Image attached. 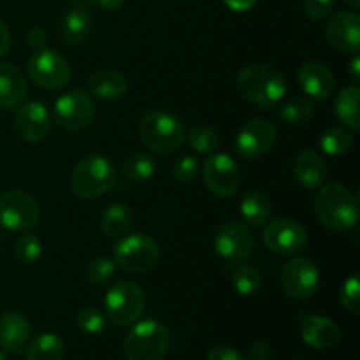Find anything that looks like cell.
<instances>
[{
  "mask_svg": "<svg viewBox=\"0 0 360 360\" xmlns=\"http://www.w3.org/2000/svg\"><path fill=\"white\" fill-rule=\"evenodd\" d=\"M238 90L243 97L262 109L280 104L287 94L285 76L267 63H250L238 74Z\"/></svg>",
  "mask_w": 360,
  "mask_h": 360,
  "instance_id": "cell-1",
  "label": "cell"
},
{
  "mask_svg": "<svg viewBox=\"0 0 360 360\" xmlns=\"http://www.w3.org/2000/svg\"><path fill=\"white\" fill-rule=\"evenodd\" d=\"M315 213L330 231H348L359 221V202L350 188L340 183H329L316 193Z\"/></svg>",
  "mask_w": 360,
  "mask_h": 360,
  "instance_id": "cell-2",
  "label": "cell"
},
{
  "mask_svg": "<svg viewBox=\"0 0 360 360\" xmlns=\"http://www.w3.org/2000/svg\"><path fill=\"white\" fill-rule=\"evenodd\" d=\"M118 171L111 158L91 155L83 158L70 176V188L81 199H95L116 185Z\"/></svg>",
  "mask_w": 360,
  "mask_h": 360,
  "instance_id": "cell-3",
  "label": "cell"
},
{
  "mask_svg": "<svg viewBox=\"0 0 360 360\" xmlns=\"http://www.w3.org/2000/svg\"><path fill=\"white\" fill-rule=\"evenodd\" d=\"M139 136L151 151L169 155L181 148L185 141V125L172 112L155 109L141 120Z\"/></svg>",
  "mask_w": 360,
  "mask_h": 360,
  "instance_id": "cell-4",
  "label": "cell"
},
{
  "mask_svg": "<svg viewBox=\"0 0 360 360\" xmlns=\"http://www.w3.org/2000/svg\"><path fill=\"white\" fill-rule=\"evenodd\" d=\"M171 345L169 330L157 320H143L127 334L123 352L127 360H164Z\"/></svg>",
  "mask_w": 360,
  "mask_h": 360,
  "instance_id": "cell-5",
  "label": "cell"
},
{
  "mask_svg": "<svg viewBox=\"0 0 360 360\" xmlns=\"http://www.w3.org/2000/svg\"><path fill=\"white\" fill-rule=\"evenodd\" d=\"M105 319L112 326L125 327L137 322L146 308V297L137 285L122 281L109 288L104 297Z\"/></svg>",
  "mask_w": 360,
  "mask_h": 360,
  "instance_id": "cell-6",
  "label": "cell"
},
{
  "mask_svg": "<svg viewBox=\"0 0 360 360\" xmlns=\"http://www.w3.org/2000/svg\"><path fill=\"white\" fill-rule=\"evenodd\" d=\"M160 250L146 234L123 236L115 246V262L127 273H146L158 262Z\"/></svg>",
  "mask_w": 360,
  "mask_h": 360,
  "instance_id": "cell-7",
  "label": "cell"
},
{
  "mask_svg": "<svg viewBox=\"0 0 360 360\" xmlns=\"http://www.w3.org/2000/svg\"><path fill=\"white\" fill-rule=\"evenodd\" d=\"M39 206L32 195L11 190L0 195V227L13 232H27L37 225Z\"/></svg>",
  "mask_w": 360,
  "mask_h": 360,
  "instance_id": "cell-8",
  "label": "cell"
},
{
  "mask_svg": "<svg viewBox=\"0 0 360 360\" xmlns=\"http://www.w3.org/2000/svg\"><path fill=\"white\" fill-rule=\"evenodd\" d=\"M28 74L39 86L60 90L70 81V65L55 49H35L28 60Z\"/></svg>",
  "mask_w": 360,
  "mask_h": 360,
  "instance_id": "cell-9",
  "label": "cell"
},
{
  "mask_svg": "<svg viewBox=\"0 0 360 360\" xmlns=\"http://www.w3.org/2000/svg\"><path fill=\"white\" fill-rule=\"evenodd\" d=\"M95 115V105L91 101L90 94L84 90H69L60 95L53 108V116H55L56 125L62 129L76 132V130L84 129L90 125Z\"/></svg>",
  "mask_w": 360,
  "mask_h": 360,
  "instance_id": "cell-10",
  "label": "cell"
},
{
  "mask_svg": "<svg viewBox=\"0 0 360 360\" xmlns=\"http://www.w3.org/2000/svg\"><path fill=\"white\" fill-rule=\"evenodd\" d=\"M281 285L288 297L304 301L316 294L320 288V271L306 257H295L283 266Z\"/></svg>",
  "mask_w": 360,
  "mask_h": 360,
  "instance_id": "cell-11",
  "label": "cell"
},
{
  "mask_svg": "<svg viewBox=\"0 0 360 360\" xmlns=\"http://www.w3.org/2000/svg\"><path fill=\"white\" fill-rule=\"evenodd\" d=\"M276 141V129L266 118H253L245 123L236 137V151L246 160H255L273 148Z\"/></svg>",
  "mask_w": 360,
  "mask_h": 360,
  "instance_id": "cell-12",
  "label": "cell"
},
{
  "mask_svg": "<svg viewBox=\"0 0 360 360\" xmlns=\"http://www.w3.org/2000/svg\"><path fill=\"white\" fill-rule=\"evenodd\" d=\"M214 250L227 262H243L253 250L252 231L241 221H225L217 232Z\"/></svg>",
  "mask_w": 360,
  "mask_h": 360,
  "instance_id": "cell-13",
  "label": "cell"
},
{
  "mask_svg": "<svg viewBox=\"0 0 360 360\" xmlns=\"http://www.w3.org/2000/svg\"><path fill=\"white\" fill-rule=\"evenodd\" d=\"M204 181L214 195L231 197L241 185V171L234 158L225 153H218L206 160Z\"/></svg>",
  "mask_w": 360,
  "mask_h": 360,
  "instance_id": "cell-14",
  "label": "cell"
},
{
  "mask_svg": "<svg viewBox=\"0 0 360 360\" xmlns=\"http://www.w3.org/2000/svg\"><path fill=\"white\" fill-rule=\"evenodd\" d=\"M264 243L267 248L280 255L301 252L308 243V234L295 221L287 218H276L264 231Z\"/></svg>",
  "mask_w": 360,
  "mask_h": 360,
  "instance_id": "cell-15",
  "label": "cell"
},
{
  "mask_svg": "<svg viewBox=\"0 0 360 360\" xmlns=\"http://www.w3.org/2000/svg\"><path fill=\"white\" fill-rule=\"evenodd\" d=\"M14 127L20 137L28 143H41L48 137L51 129V120L44 104L41 102H27L20 105L14 116Z\"/></svg>",
  "mask_w": 360,
  "mask_h": 360,
  "instance_id": "cell-16",
  "label": "cell"
},
{
  "mask_svg": "<svg viewBox=\"0 0 360 360\" xmlns=\"http://www.w3.org/2000/svg\"><path fill=\"white\" fill-rule=\"evenodd\" d=\"M327 41L341 53L357 55L360 48V18L355 13H338L327 23Z\"/></svg>",
  "mask_w": 360,
  "mask_h": 360,
  "instance_id": "cell-17",
  "label": "cell"
},
{
  "mask_svg": "<svg viewBox=\"0 0 360 360\" xmlns=\"http://www.w3.org/2000/svg\"><path fill=\"white\" fill-rule=\"evenodd\" d=\"M30 322L21 313L9 311L0 316V348L4 352L21 354L30 341Z\"/></svg>",
  "mask_w": 360,
  "mask_h": 360,
  "instance_id": "cell-18",
  "label": "cell"
},
{
  "mask_svg": "<svg viewBox=\"0 0 360 360\" xmlns=\"http://www.w3.org/2000/svg\"><path fill=\"white\" fill-rule=\"evenodd\" d=\"M301 336L309 347L327 350L336 347L341 338V330L338 323L327 316H306L301 323Z\"/></svg>",
  "mask_w": 360,
  "mask_h": 360,
  "instance_id": "cell-19",
  "label": "cell"
},
{
  "mask_svg": "<svg viewBox=\"0 0 360 360\" xmlns=\"http://www.w3.org/2000/svg\"><path fill=\"white\" fill-rule=\"evenodd\" d=\"M299 84L311 98L326 101L334 91V76L323 63L308 62L299 70Z\"/></svg>",
  "mask_w": 360,
  "mask_h": 360,
  "instance_id": "cell-20",
  "label": "cell"
},
{
  "mask_svg": "<svg viewBox=\"0 0 360 360\" xmlns=\"http://www.w3.org/2000/svg\"><path fill=\"white\" fill-rule=\"evenodd\" d=\"M294 174L304 188H319L327 178V164L315 150H304L295 158Z\"/></svg>",
  "mask_w": 360,
  "mask_h": 360,
  "instance_id": "cell-21",
  "label": "cell"
},
{
  "mask_svg": "<svg viewBox=\"0 0 360 360\" xmlns=\"http://www.w3.org/2000/svg\"><path fill=\"white\" fill-rule=\"evenodd\" d=\"M27 81L23 72L13 63H0V108L13 109L23 102Z\"/></svg>",
  "mask_w": 360,
  "mask_h": 360,
  "instance_id": "cell-22",
  "label": "cell"
},
{
  "mask_svg": "<svg viewBox=\"0 0 360 360\" xmlns=\"http://www.w3.org/2000/svg\"><path fill=\"white\" fill-rule=\"evenodd\" d=\"M90 91L95 97L102 98V101H120L125 97L127 90V79L116 70H98L94 76H90Z\"/></svg>",
  "mask_w": 360,
  "mask_h": 360,
  "instance_id": "cell-23",
  "label": "cell"
},
{
  "mask_svg": "<svg viewBox=\"0 0 360 360\" xmlns=\"http://www.w3.org/2000/svg\"><path fill=\"white\" fill-rule=\"evenodd\" d=\"M91 27H94L91 13L86 7L77 6L72 7L63 16L60 34H62V39L67 44H79V42H83L88 37V34L91 32Z\"/></svg>",
  "mask_w": 360,
  "mask_h": 360,
  "instance_id": "cell-24",
  "label": "cell"
},
{
  "mask_svg": "<svg viewBox=\"0 0 360 360\" xmlns=\"http://www.w3.org/2000/svg\"><path fill=\"white\" fill-rule=\"evenodd\" d=\"M65 354V343L60 336L44 333L27 348V360H60Z\"/></svg>",
  "mask_w": 360,
  "mask_h": 360,
  "instance_id": "cell-25",
  "label": "cell"
},
{
  "mask_svg": "<svg viewBox=\"0 0 360 360\" xmlns=\"http://www.w3.org/2000/svg\"><path fill=\"white\" fill-rule=\"evenodd\" d=\"M241 214L245 221L252 227H260L267 221L271 214V200L267 195L259 190L246 193L241 202Z\"/></svg>",
  "mask_w": 360,
  "mask_h": 360,
  "instance_id": "cell-26",
  "label": "cell"
},
{
  "mask_svg": "<svg viewBox=\"0 0 360 360\" xmlns=\"http://www.w3.org/2000/svg\"><path fill=\"white\" fill-rule=\"evenodd\" d=\"M359 98L360 90L357 86H348L341 90L336 98V115L348 129L360 130V115H359Z\"/></svg>",
  "mask_w": 360,
  "mask_h": 360,
  "instance_id": "cell-27",
  "label": "cell"
},
{
  "mask_svg": "<svg viewBox=\"0 0 360 360\" xmlns=\"http://www.w3.org/2000/svg\"><path fill=\"white\" fill-rule=\"evenodd\" d=\"M132 225V211L125 204H111L102 214V231L109 238H122Z\"/></svg>",
  "mask_w": 360,
  "mask_h": 360,
  "instance_id": "cell-28",
  "label": "cell"
},
{
  "mask_svg": "<svg viewBox=\"0 0 360 360\" xmlns=\"http://www.w3.org/2000/svg\"><path fill=\"white\" fill-rule=\"evenodd\" d=\"M155 169H157V162L151 155L148 153H136L132 157H129L125 160V164L122 165V172L127 179L130 181L143 183L148 181L151 176L155 174Z\"/></svg>",
  "mask_w": 360,
  "mask_h": 360,
  "instance_id": "cell-29",
  "label": "cell"
},
{
  "mask_svg": "<svg viewBox=\"0 0 360 360\" xmlns=\"http://www.w3.org/2000/svg\"><path fill=\"white\" fill-rule=\"evenodd\" d=\"M354 146V136L345 129H329L320 137V148L330 157H340L348 153Z\"/></svg>",
  "mask_w": 360,
  "mask_h": 360,
  "instance_id": "cell-30",
  "label": "cell"
},
{
  "mask_svg": "<svg viewBox=\"0 0 360 360\" xmlns=\"http://www.w3.org/2000/svg\"><path fill=\"white\" fill-rule=\"evenodd\" d=\"M280 118L292 125H306L313 118V105L306 98H290L280 108Z\"/></svg>",
  "mask_w": 360,
  "mask_h": 360,
  "instance_id": "cell-31",
  "label": "cell"
},
{
  "mask_svg": "<svg viewBox=\"0 0 360 360\" xmlns=\"http://www.w3.org/2000/svg\"><path fill=\"white\" fill-rule=\"evenodd\" d=\"M232 285L241 295H255L260 290L262 278L255 267L241 266L236 269L234 276H232Z\"/></svg>",
  "mask_w": 360,
  "mask_h": 360,
  "instance_id": "cell-32",
  "label": "cell"
},
{
  "mask_svg": "<svg viewBox=\"0 0 360 360\" xmlns=\"http://www.w3.org/2000/svg\"><path fill=\"white\" fill-rule=\"evenodd\" d=\"M188 139L193 150L199 151V153H211V151H214L218 148L217 130L207 125H202V123H197V125H193L190 129Z\"/></svg>",
  "mask_w": 360,
  "mask_h": 360,
  "instance_id": "cell-33",
  "label": "cell"
},
{
  "mask_svg": "<svg viewBox=\"0 0 360 360\" xmlns=\"http://www.w3.org/2000/svg\"><path fill=\"white\" fill-rule=\"evenodd\" d=\"M14 253H16V259L21 264H25V266H30V264L37 262L42 253L41 239L35 234L23 236V238L18 239L16 246H14Z\"/></svg>",
  "mask_w": 360,
  "mask_h": 360,
  "instance_id": "cell-34",
  "label": "cell"
},
{
  "mask_svg": "<svg viewBox=\"0 0 360 360\" xmlns=\"http://www.w3.org/2000/svg\"><path fill=\"white\" fill-rule=\"evenodd\" d=\"M116 276V262L98 257L88 264L86 278L95 285H105Z\"/></svg>",
  "mask_w": 360,
  "mask_h": 360,
  "instance_id": "cell-35",
  "label": "cell"
},
{
  "mask_svg": "<svg viewBox=\"0 0 360 360\" xmlns=\"http://www.w3.org/2000/svg\"><path fill=\"white\" fill-rule=\"evenodd\" d=\"M76 322H77V327L88 334L104 333L105 326H108V319H105L98 309L90 308V306L79 309V313H77L76 316Z\"/></svg>",
  "mask_w": 360,
  "mask_h": 360,
  "instance_id": "cell-36",
  "label": "cell"
},
{
  "mask_svg": "<svg viewBox=\"0 0 360 360\" xmlns=\"http://www.w3.org/2000/svg\"><path fill=\"white\" fill-rule=\"evenodd\" d=\"M341 304L352 315H359L360 311V283L359 273H354L341 288Z\"/></svg>",
  "mask_w": 360,
  "mask_h": 360,
  "instance_id": "cell-37",
  "label": "cell"
},
{
  "mask_svg": "<svg viewBox=\"0 0 360 360\" xmlns=\"http://www.w3.org/2000/svg\"><path fill=\"white\" fill-rule=\"evenodd\" d=\"M199 160L195 157H185L174 165V178L178 179L179 183H190L197 178L199 174Z\"/></svg>",
  "mask_w": 360,
  "mask_h": 360,
  "instance_id": "cell-38",
  "label": "cell"
},
{
  "mask_svg": "<svg viewBox=\"0 0 360 360\" xmlns=\"http://www.w3.org/2000/svg\"><path fill=\"white\" fill-rule=\"evenodd\" d=\"M334 7V0H304V13L311 20H323Z\"/></svg>",
  "mask_w": 360,
  "mask_h": 360,
  "instance_id": "cell-39",
  "label": "cell"
},
{
  "mask_svg": "<svg viewBox=\"0 0 360 360\" xmlns=\"http://www.w3.org/2000/svg\"><path fill=\"white\" fill-rule=\"evenodd\" d=\"M206 360H246V357L232 347H217L207 354Z\"/></svg>",
  "mask_w": 360,
  "mask_h": 360,
  "instance_id": "cell-40",
  "label": "cell"
},
{
  "mask_svg": "<svg viewBox=\"0 0 360 360\" xmlns=\"http://www.w3.org/2000/svg\"><path fill=\"white\" fill-rule=\"evenodd\" d=\"M27 41H28V46H30V48L42 49L46 46V32L42 30L41 27L30 28V32H28V35H27Z\"/></svg>",
  "mask_w": 360,
  "mask_h": 360,
  "instance_id": "cell-41",
  "label": "cell"
},
{
  "mask_svg": "<svg viewBox=\"0 0 360 360\" xmlns=\"http://www.w3.org/2000/svg\"><path fill=\"white\" fill-rule=\"evenodd\" d=\"M224 2L229 9L236 11V13H245L255 6L257 0H224Z\"/></svg>",
  "mask_w": 360,
  "mask_h": 360,
  "instance_id": "cell-42",
  "label": "cell"
},
{
  "mask_svg": "<svg viewBox=\"0 0 360 360\" xmlns=\"http://www.w3.org/2000/svg\"><path fill=\"white\" fill-rule=\"evenodd\" d=\"M11 48V34H9V28L6 27L4 21H0V58L9 51Z\"/></svg>",
  "mask_w": 360,
  "mask_h": 360,
  "instance_id": "cell-43",
  "label": "cell"
},
{
  "mask_svg": "<svg viewBox=\"0 0 360 360\" xmlns=\"http://www.w3.org/2000/svg\"><path fill=\"white\" fill-rule=\"evenodd\" d=\"M252 355L253 360H267V357H269V348H267V345L264 343V341H259V343L252 348Z\"/></svg>",
  "mask_w": 360,
  "mask_h": 360,
  "instance_id": "cell-44",
  "label": "cell"
},
{
  "mask_svg": "<svg viewBox=\"0 0 360 360\" xmlns=\"http://www.w3.org/2000/svg\"><path fill=\"white\" fill-rule=\"evenodd\" d=\"M91 2L105 11H115V9H118V7H122L125 0H91Z\"/></svg>",
  "mask_w": 360,
  "mask_h": 360,
  "instance_id": "cell-45",
  "label": "cell"
},
{
  "mask_svg": "<svg viewBox=\"0 0 360 360\" xmlns=\"http://www.w3.org/2000/svg\"><path fill=\"white\" fill-rule=\"evenodd\" d=\"M350 77L355 84L360 81V58L357 55L354 56V60H352L350 63Z\"/></svg>",
  "mask_w": 360,
  "mask_h": 360,
  "instance_id": "cell-46",
  "label": "cell"
},
{
  "mask_svg": "<svg viewBox=\"0 0 360 360\" xmlns=\"http://www.w3.org/2000/svg\"><path fill=\"white\" fill-rule=\"evenodd\" d=\"M345 2L350 4L352 7H360V0H345Z\"/></svg>",
  "mask_w": 360,
  "mask_h": 360,
  "instance_id": "cell-47",
  "label": "cell"
},
{
  "mask_svg": "<svg viewBox=\"0 0 360 360\" xmlns=\"http://www.w3.org/2000/svg\"><path fill=\"white\" fill-rule=\"evenodd\" d=\"M0 360H7V355L4 352H0Z\"/></svg>",
  "mask_w": 360,
  "mask_h": 360,
  "instance_id": "cell-48",
  "label": "cell"
}]
</instances>
